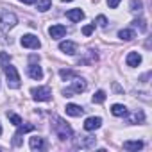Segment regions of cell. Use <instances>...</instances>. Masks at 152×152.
Returning <instances> with one entry per match:
<instances>
[{"label":"cell","instance_id":"cell-1","mask_svg":"<svg viewBox=\"0 0 152 152\" xmlns=\"http://www.w3.org/2000/svg\"><path fill=\"white\" fill-rule=\"evenodd\" d=\"M52 122H54L52 131L56 132V136H57L59 140H68V138L72 136V129H70V125H68L64 120H61L59 116H54Z\"/></svg>","mask_w":152,"mask_h":152},{"label":"cell","instance_id":"cell-2","mask_svg":"<svg viewBox=\"0 0 152 152\" xmlns=\"http://www.w3.org/2000/svg\"><path fill=\"white\" fill-rule=\"evenodd\" d=\"M6 77H7V86L11 88V90H18L20 88V75H18V70H16V66H13V64H7L6 68Z\"/></svg>","mask_w":152,"mask_h":152},{"label":"cell","instance_id":"cell-3","mask_svg":"<svg viewBox=\"0 0 152 152\" xmlns=\"http://www.w3.org/2000/svg\"><path fill=\"white\" fill-rule=\"evenodd\" d=\"M84 90H86V83H84L83 79H79V75H77V77L72 81V86L63 90V95H64V97H73V95L83 93Z\"/></svg>","mask_w":152,"mask_h":152},{"label":"cell","instance_id":"cell-4","mask_svg":"<svg viewBox=\"0 0 152 152\" xmlns=\"http://www.w3.org/2000/svg\"><path fill=\"white\" fill-rule=\"evenodd\" d=\"M31 95H32V99L38 100V102H45V100H50L52 90H50L48 86H39V88H32V90H31Z\"/></svg>","mask_w":152,"mask_h":152},{"label":"cell","instance_id":"cell-5","mask_svg":"<svg viewBox=\"0 0 152 152\" xmlns=\"http://www.w3.org/2000/svg\"><path fill=\"white\" fill-rule=\"evenodd\" d=\"M16 16L9 11H4V13H0V29L2 31H9L16 25Z\"/></svg>","mask_w":152,"mask_h":152},{"label":"cell","instance_id":"cell-6","mask_svg":"<svg viewBox=\"0 0 152 152\" xmlns=\"http://www.w3.org/2000/svg\"><path fill=\"white\" fill-rule=\"evenodd\" d=\"M20 43H22V47H25V48H39V47H41L38 36H34V34H23L22 39H20Z\"/></svg>","mask_w":152,"mask_h":152},{"label":"cell","instance_id":"cell-7","mask_svg":"<svg viewBox=\"0 0 152 152\" xmlns=\"http://www.w3.org/2000/svg\"><path fill=\"white\" fill-rule=\"evenodd\" d=\"M36 127L32 125V124H25V125H18V131H16V134H15V140H13V145L15 147H20L22 145V134H25V132H29V131H34Z\"/></svg>","mask_w":152,"mask_h":152},{"label":"cell","instance_id":"cell-8","mask_svg":"<svg viewBox=\"0 0 152 152\" xmlns=\"http://www.w3.org/2000/svg\"><path fill=\"white\" fill-rule=\"evenodd\" d=\"M48 34H50L52 39H61V38L66 34V27L61 25V23H56V25L48 27Z\"/></svg>","mask_w":152,"mask_h":152},{"label":"cell","instance_id":"cell-9","mask_svg":"<svg viewBox=\"0 0 152 152\" xmlns=\"http://www.w3.org/2000/svg\"><path fill=\"white\" fill-rule=\"evenodd\" d=\"M27 73H29V77L34 79V81H39V79L43 77V70H41V66L36 64V63H31V64H29Z\"/></svg>","mask_w":152,"mask_h":152},{"label":"cell","instance_id":"cell-10","mask_svg":"<svg viewBox=\"0 0 152 152\" xmlns=\"http://www.w3.org/2000/svg\"><path fill=\"white\" fill-rule=\"evenodd\" d=\"M102 125V118L100 116H90V118H86V122H84V129L86 131H95V129H99Z\"/></svg>","mask_w":152,"mask_h":152},{"label":"cell","instance_id":"cell-11","mask_svg":"<svg viewBox=\"0 0 152 152\" xmlns=\"http://www.w3.org/2000/svg\"><path fill=\"white\" fill-rule=\"evenodd\" d=\"M95 143H97V138H93V136H83L81 140H77V147H81V148H91V147H95Z\"/></svg>","mask_w":152,"mask_h":152},{"label":"cell","instance_id":"cell-12","mask_svg":"<svg viewBox=\"0 0 152 152\" xmlns=\"http://www.w3.org/2000/svg\"><path fill=\"white\" fill-rule=\"evenodd\" d=\"M125 63H127V66H131V68H136V66L141 63V54H138V52H129V54H127V59H125Z\"/></svg>","mask_w":152,"mask_h":152},{"label":"cell","instance_id":"cell-13","mask_svg":"<svg viewBox=\"0 0 152 152\" xmlns=\"http://www.w3.org/2000/svg\"><path fill=\"white\" fill-rule=\"evenodd\" d=\"M59 50L64 52V54L73 56L75 52H77V43H73V41H63V43L59 45Z\"/></svg>","mask_w":152,"mask_h":152},{"label":"cell","instance_id":"cell-14","mask_svg":"<svg viewBox=\"0 0 152 152\" xmlns=\"http://www.w3.org/2000/svg\"><path fill=\"white\" fill-rule=\"evenodd\" d=\"M64 111H66V115H70V116H81V115H84V109H83L81 106H77V104H66Z\"/></svg>","mask_w":152,"mask_h":152},{"label":"cell","instance_id":"cell-15","mask_svg":"<svg viewBox=\"0 0 152 152\" xmlns=\"http://www.w3.org/2000/svg\"><path fill=\"white\" fill-rule=\"evenodd\" d=\"M66 18L72 20V22H81V20L84 18V13H83L81 9H70V11L66 13Z\"/></svg>","mask_w":152,"mask_h":152},{"label":"cell","instance_id":"cell-16","mask_svg":"<svg viewBox=\"0 0 152 152\" xmlns=\"http://www.w3.org/2000/svg\"><path fill=\"white\" fill-rule=\"evenodd\" d=\"M124 148H125V150H140V148H143V141H140V140L124 141Z\"/></svg>","mask_w":152,"mask_h":152},{"label":"cell","instance_id":"cell-17","mask_svg":"<svg viewBox=\"0 0 152 152\" xmlns=\"http://www.w3.org/2000/svg\"><path fill=\"white\" fill-rule=\"evenodd\" d=\"M29 145H31L32 150H43V148H45V141H43V138H38V136L31 138Z\"/></svg>","mask_w":152,"mask_h":152},{"label":"cell","instance_id":"cell-18","mask_svg":"<svg viewBox=\"0 0 152 152\" xmlns=\"http://www.w3.org/2000/svg\"><path fill=\"white\" fill-rule=\"evenodd\" d=\"M111 113H113L115 116H125V115H127V107L122 106V104H113V106H111Z\"/></svg>","mask_w":152,"mask_h":152},{"label":"cell","instance_id":"cell-19","mask_svg":"<svg viewBox=\"0 0 152 152\" xmlns=\"http://www.w3.org/2000/svg\"><path fill=\"white\" fill-rule=\"evenodd\" d=\"M143 122H145V113L141 109L136 111V113H132L131 118H129V124H143Z\"/></svg>","mask_w":152,"mask_h":152},{"label":"cell","instance_id":"cell-20","mask_svg":"<svg viewBox=\"0 0 152 152\" xmlns=\"http://www.w3.org/2000/svg\"><path fill=\"white\" fill-rule=\"evenodd\" d=\"M118 38L124 39V41H131V39L134 38V31H131V29H122V31L118 32Z\"/></svg>","mask_w":152,"mask_h":152},{"label":"cell","instance_id":"cell-21","mask_svg":"<svg viewBox=\"0 0 152 152\" xmlns=\"http://www.w3.org/2000/svg\"><path fill=\"white\" fill-rule=\"evenodd\" d=\"M59 75H61V79H64V81H70V79L77 77V73H75L73 70H59Z\"/></svg>","mask_w":152,"mask_h":152},{"label":"cell","instance_id":"cell-22","mask_svg":"<svg viewBox=\"0 0 152 152\" xmlns=\"http://www.w3.org/2000/svg\"><path fill=\"white\" fill-rule=\"evenodd\" d=\"M131 11L132 13H141L143 11V2L141 0H131Z\"/></svg>","mask_w":152,"mask_h":152},{"label":"cell","instance_id":"cell-23","mask_svg":"<svg viewBox=\"0 0 152 152\" xmlns=\"http://www.w3.org/2000/svg\"><path fill=\"white\" fill-rule=\"evenodd\" d=\"M50 6H52V0H39V2H38V11L45 13V11L50 9Z\"/></svg>","mask_w":152,"mask_h":152},{"label":"cell","instance_id":"cell-24","mask_svg":"<svg viewBox=\"0 0 152 152\" xmlns=\"http://www.w3.org/2000/svg\"><path fill=\"white\" fill-rule=\"evenodd\" d=\"M11 61V56L7 52H0V68H6Z\"/></svg>","mask_w":152,"mask_h":152},{"label":"cell","instance_id":"cell-25","mask_svg":"<svg viewBox=\"0 0 152 152\" xmlns=\"http://www.w3.org/2000/svg\"><path fill=\"white\" fill-rule=\"evenodd\" d=\"M104 100H106V91H104V90H99V91L93 95V102H95V104H102Z\"/></svg>","mask_w":152,"mask_h":152},{"label":"cell","instance_id":"cell-26","mask_svg":"<svg viewBox=\"0 0 152 152\" xmlns=\"http://www.w3.org/2000/svg\"><path fill=\"white\" fill-rule=\"evenodd\" d=\"M132 25H134L136 29H140V32H145V31H147V23H145V20H141V18L134 20V22H132Z\"/></svg>","mask_w":152,"mask_h":152},{"label":"cell","instance_id":"cell-27","mask_svg":"<svg viewBox=\"0 0 152 152\" xmlns=\"http://www.w3.org/2000/svg\"><path fill=\"white\" fill-rule=\"evenodd\" d=\"M7 116H9V120H11V122H13V124H15L16 127H18V125L22 124V118H20L18 115H15V113H7Z\"/></svg>","mask_w":152,"mask_h":152},{"label":"cell","instance_id":"cell-28","mask_svg":"<svg viewBox=\"0 0 152 152\" xmlns=\"http://www.w3.org/2000/svg\"><path fill=\"white\" fill-rule=\"evenodd\" d=\"M95 31V23H91V25H86V27H83V34L84 36H90L91 32Z\"/></svg>","mask_w":152,"mask_h":152},{"label":"cell","instance_id":"cell-29","mask_svg":"<svg viewBox=\"0 0 152 152\" xmlns=\"http://www.w3.org/2000/svg\"><path fill=\"white\" fill-rule=\"evenodd\" d=\"M95 22H97V23H99L100 27H106V25H107V18H106L104 15H100V16H97V20H95Z\"/></svg>","mask_w":152,"mask_h":152},{"label":"cell","instance_id":"cell-30","mask_svg":"<svg viewBox=\"0 0 152 152\" xmlns=\"http://www.w3.org/2000/svg\"><path fill=\"white\" fill-rule=\"evenodd\" d=\"M118 4H120V0H107V6H109L111 9H116Z\"/></svg>","mask_w":152,"mask_h":152},{"label":"cell","instance_id":"cell-31","mask_svg":"<svg viewBox=\"0 0 152 152\" xmlns=\"http://www.w3.org/2000/svg\"><path fill=\"white\" fill-rule=\"evenodd\" d=\"M20 2H23V4H34L36 0H20Z\"/></svg>","mask_w":152,"mask_h":152},{"label":"cell","instance_id":"cell-32","mask_svg":"<svg viewBox=\"0 0 152 152\" xmlns=\"http://www.w3.org/2000/svg\"><path fill=\"white\" fill-rule=\"evenodd\" d=\"M63 2H72V0H63Z\"/></svg>","mask_w":152,"mask_h":152},{"label":"cell","instance_id":"cell-33","mask_svg":"<svg viewBox=\"0 0 152 152\" xmlns=\"http://www.w3.org/2000/svg\"><path fill=\"white\" fill-rule=\"evenodd\" d=\"M0 134H2V125H0Z\"/></svg>","mask_w":152,"mask_h":152}]
</instances>
